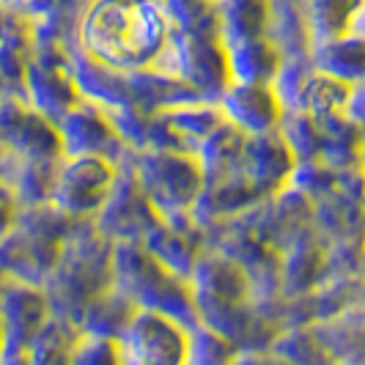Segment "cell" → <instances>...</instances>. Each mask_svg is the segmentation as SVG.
<instances>
[{
    "label": "cell",
    "instance_id": "5",
    "mask_svg": "<svg viewBox=\"0 0 365 365\" xmlns=\"http://www.w3.org/2000/svg\"><path fill=\"white\" fill-rule=\"evenodd\" d=\"M160 212L151 206L146 192L135 179V173H118V182L110 192L108 203L102 212L93 217V228L110 239L113 245L118 242H143L151 228L160 225Z\"/></svg>",
    "mask_w": 365,
    "mask_h": 365
},
{
    "label": "cell",
    "instance_id": "6",
    "mask_svg": "<svg viewBox=\"0 0 365 365\" xmlns=\"http://www.w3.org/2000/svg\"><path fill=\"white\" fill-rule=\"evenodd\" d=\"M25 86H28V105L36 108L53 124H58L69 110H74L86 99L74 80L69 58L66 55L55 58L50 50H44L38 58H31L25 72Z\"/></svg>",
    "mask_w": 365,
    "mask_h": 365
},
{
    "label": "cell",
    "instance_id": "2",
    "mask_svg": "<svg viewBox=\"0 0 365 365\" xmlns=\"http://www.w3.org/2000/svg\"><path fill=\"white\" fill-rule=\"evenodd\" d=\"M132 173L163 220L190 217L206 187L201 163L190 151H173V148L135 151Z\"/></svg>",
    "mask_w": 365,
    "mask_h": 365
},
{
    "label": "cell",
    "instance_id": "9",
    "mask_svg": "<svg viewBox=\"0 0 365 365\" xmlns=\"http://www.w3.org/2000/svg\"><path fill=\"white\" fill-rule=\"evenodd\" d=\"M316 72H324L346 86L365 83V36L344 34L313 44Z\"/></svg>",
    "mask_w": 365,
    "mask_h": 365
},
{
    "label": "cell",
    "instance_id": "12",
    "mask_svg": "<svg viewBox=\"0 0 365 365\" xmlns=\"http://www.w3.org/2000/svg\"><path fill=\"white\" fill-rule=\"evenodd\" d=\"M17 217H19V203L17 198L0 184V239L9 237L11 231H14V225H17Z\"/></svg>",
    "mask_w": 365,
    "mask_h": 365
},
{
    "label": "cell",
    "instance_id": "1",
    "mask_svg": "<svg viewBox=\"0 0 365 365\" xmlns=\"http://www.w3.org/2000/svg\"><path fill=\"white\" fill-rule=\"evenodd\" d=\"M176 22L163 0H86L77 25V47L93 63L110 72H151Z\"/></svg>",
    "mask_w": 365,
    "mask_h": 365
},
{
    "label": "cell",
    "instance_id": "3",
    "mask_svg": "<svg viewBox=\"0 0 365 365\" xmlns=\"http://www.w3.org/2000/svg\"><path fill=\"white\" fill-rule=\"evenodd\" d=\"M121 168L96 154H63L53 184V203L72 220H93L108 203Z\"/></svg>",
    "mask_w": 365,
    "mask_h": 365
},
{
    "label": "cell",
    "instance_id": "8",
    "mask_svg": "<svg viewBox=\"0 0 365 365\" xmlns=\"http://www.w3.org/2000/svg\"><path fill=\"white\" fill-rule=\"evenodd\" d=\"M217 105L225 121L247 135L274 132L286 115L272 83H231L220 93Z\"/></svg>",
    "mask_w": 365,
    "mask_h": 365
},
{
    "label": "cell",
    "instance_id": "11",
    "mask_svg": "<svg viewBox=\"0 0 365 365\" xmlns=\"http://www.w3.org/2000/svg\"><path fill=\"white\" fill-rule=\"evenodd\" d=\"M69 365H127V360L115 338L80 332L69 354Z\"/></svg>",
    "mask_w": 365,
    "mask_h": 365
},
{
    "label": "cell",
    "instance_id": "4",
    "mask_svg": "<svg viewBox=\"0 0 365 365\" xmlns=\"http://www.w3.org/2000/svg\"><path fill=\"white\" fill-rule=\"evenodd\" d=\"M118 344L127 365H190L192 327L168 313L138 308Z\"/></svg>",
    "mask_w": 365,
    "mask_h": 365
},
{
    "label": "cell",
    "instance_id": "7",
    "mask_svg": "<svg viewBox=\"0 0 365 365\" xmlns=\"http://www.w3.org/2000/svg\"><path fill=\"white\" fill-rule=\"evenodd\" d=\"M55 127L61 132L63 154H96L118 163V157L129 151L127 140L110 121L108 110L91 99H83Z\"/></svg>",
    "mask_w": 365,
    "mask_h": 365
},
{
    "label": "cell",
    "instance_id": "10",
    "mask_svg": "<svg viewBox=\"0 0 365 365\" xmlns=\"http://www.w3.org/2000/svg\"><path fill=\"white\" fill-rule=\"evenodd\" d=\"M237 360L234 346L228 338H222L206 324L192 327V344H190V365H231Z\"/></svg>",
    "mask_w": 365,
    "mask_h": 365
}]
</instances>
